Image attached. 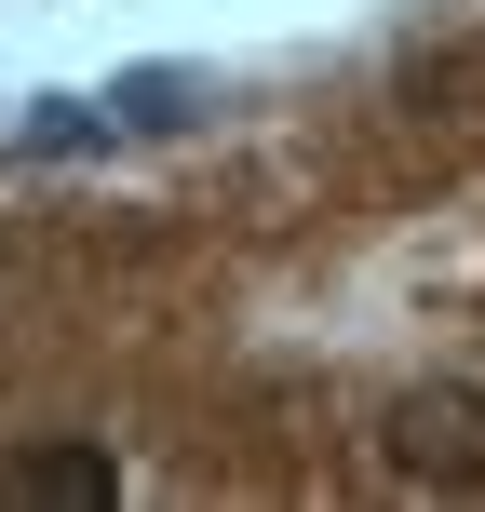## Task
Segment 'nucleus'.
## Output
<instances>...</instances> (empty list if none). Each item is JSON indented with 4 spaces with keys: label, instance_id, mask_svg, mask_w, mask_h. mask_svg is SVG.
Instances as JSON below:
<instances>
[{
    "label": "nucleus",
    "instance_id": "1",
    "mask_svg": "<svg viewBox=\"0 0 485 512\" xmlns=\"http://www.w3.org/2000/svg\"><path fill=\"white\" fill-rule=\"evenodd\" d=\"M391 459L418 486H485V391H405L391 405Z\"/></svg>",
    "mask_w": 485,
    "mask_h": 512
},
{
    "label": "nucleus",
    "instance_id": "2",
    "mask_svg": "<svg viewBox=\"0 0 485 512\" xmlns=\"http://www.w3.org/2000/svg\"><path fill=\"white\" fill-rule=\"evenodd\" d=\"M27 499L108 512V499H122V459H108V445H27V459H0V512H27Z\"/></svg>",
    "mask_w": 485,
    "mask_h": 512
},
{
    "label": "nucleus",
    "instance_id": "3",
    "mask_svg": "<svg viewBox=\"0 0 485 512\" xmlns=\"http://www.w3.org/2000/svg\"><path fill=\"white\" fill-rule=\"evenodd\" d=\"M108 122H122V135H176V122H203V68H122V81H108Z\"/></svg>",
    "mask_w": 485,
    "mask_h": 512
},
{
    "label": "nucleus",
    "instance_id": "4",
    "mask_svg": "<svg viewBox=\"0 0 485 512\" xmlns=\"http://www.w3.org/2000/svg\"><path fill=\"white\" fill-rule=\"evenodd\" d=\"M14 135H27L41 162H68V149H95V135H122V122H108V95H41Z\"/></svg>",
    "mask_w": 485,
    "mask_h": 512
}]
</instances>
